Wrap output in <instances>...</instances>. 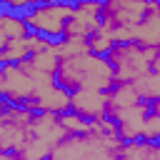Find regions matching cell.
Segmentation results:
<instances>
[{
	"label": "cell",
	"instance_id": "cell-4",
	"mask_svg": "<svg viewBox=\"0 0 160 160\" xmlns=\"http://www.w3.org/2000/svg\"><path fill=\"white\" fill-rule=\"evenodd\" d=\"M88 55L95 58V60H100L110 70V75H120V60L115 58V52L110 48H88Z\"/></svg>",
	"mask_w": 160,
	"mask_h": 160
},
{
	"label": "cell",
	"instance_id": "cell-23",
	"mask_svg": "<svg viewBox=\"0 0 160 160\" xmlns=\"http://www.w3.org/2000/svg\"><path fill=\"white\" fill-rule=\"evenodd\" d=\"M35 160H52V155H50V152H45V155H40V158H35Z\"/></svg>",
	"mask_w": 160,
	"mask_h": 160
},
{
	"label": "cell",
	"instance_id": "cell-17",
	"mask_svg": "<svg viewBox=\"0 0 160 160\" xmlns=\"http://www.w3.org/2000/svg\"><path fill=\"white\" fill-rule=\"evenodd\" d=\"M148 148H150V150H160V130L148 135Z\"/></svg>",
	"mask_w": 160,
	"mask_h": 160
},
{
	"label": "cell",
	"instance_id": "cell-12",
	"mask_svg": "<svg viewBox=\"0 0 160 160\" xmlns=\"http://www.w3.org/2000/svg\"><path fill=\"white\" fill-rule=\"evenodd\" d=\"M120 88H122V82L120 80H110L108 85H102V88H98V95H115V92H120Z\"/></svg>",
	"mask_w": 160,
	"mask_h": 160
},
{
	"label": "cell",
	"instance_id": "cell-5",
	"mask_svg": "<svg viewBox=\"0 0 160 160\" xmlns=\"http://www.w3.org/2000/svg\"><path fill=\"white\" fill-rule=\"evenodd\" d=\"M82 0H50L52 10H65V12H80L82 10Z\"/></svg>",
	"mask_w": 160,
	"mask_h": 160
},
{
	"label": "cell",
	"instance_id": "cell-19",
	"mask_svg": "<svg viewBox=\"0 0 160 160\" xmlns=\"http://www.w3.org/2000/svg\"><path fill=\"white\" fill-rule=\"evenodd\" d=\"M8 62H10V70H20V68H22L20 55H8Z\"/></svg>",
	"mask_w": 160,
	"mask_h": 160
},
{
	"label": "cell",
	"instance_id": "cell-7",
	"mask_svg": "<svg viewBox=\"0 0 160 160\" xmlns=\"http://www.w3.org/2000/svg\"><path fill=\"white\" fill-rule=\"evenodd\" d=\"M108 22H110V8H95L92 10V25L102 30Z\"/></svg>",
	"mask_w": 160,
	"mask_h": 160
},
{
	"label": "cell",
	"instance_id": "cell-1",
	"mask_svg": "<svg viewBox=\"0 0 160 160\" xmlns=\"http://www.w3.org/2000/svg\"><path fill=\"white\" fill-rule=\"evenodd\" d=\"M48 10H52L50 0H20V2H15V8H12V12H10L8 20L22 25L28 20H35L40 12H48Z\"/></svg>",
	"mask_w": 160,
	"mask_h": 160
},
{
	"label": "cell",
	"instance_id": "cell-18",
	"mask_svg": "<svg viewBox=\"0 0 160 160\" xmlns=\"http://www.w3.org/2000/svg\"><path fill=\"white\" fill-rule=\"evenodd\" d=\"M0 155H2V158H10V160H12V158H18V155H20V150L10 145V148H0Z\"/></svg>",
	"mask_w": 160,
	"mask_h": 160
},
{
	"label": "cell",
	"instance_id": "cell-11",
	"mask_svg": "<svg viewBox=\"0 0 160 160\" xmlns=\"http://www.w3.org/2000/svg\"><path fill=\"white\" fill-rule=\"evenodd\" d=\"M100 38H102V30H100V28H95V25H92V28H90V30H85V35H82V42H85V45H88V48H92V45H95V42H98V40H100Z\"/></svg>",
	"mask_w": 160,
	"mask_h": 160
},
{
	"label": "cell",
	"instance_id": "cell-20",
	"mask_svg": "<svg viewBox=\"0 0 160 160\" xmlns=\"http://www.w3.org/2000/svg\"><path fill=\"white\" fill-rule=\"evenodd\" d=\"M85 5H92V8H110L112 0H82Z\"/></svg>",
	"mask_w": 160,
	"mask_h": 160
},
{
	"label": "cell",
	"instance_id": "cell-21",
	"mask_svg": "<svg viewBox=\"0 0 160 160\" xmlns=\"http://www.w3.org/2000/svg\"><path fill=\"white\" fill-rule=\"evenodd\" d=\"M10 95H12V92H8V90H0V105H5V102L10 100Z\"/></svg>",
	"mask_w": 160,
	"mask_h": 160
},
{
	"label": "cell",
	"instance_id": "cell-24",
	"mask_svg": "<svg viewBox=\"0 0 160 160\" xmlns=\"http://www.w3.org/2000/svg\"><path fill=\"white\" fill-rule=\"evenodd\" d=\"M158 48H160V45H158Z\"/></svg>",
	"mask_w": 160,
	"mask_h": 160
},
{
	"label": "cell",
	"instance_id": "cell-10",
	"mask_svg": "<svg viewBox=\"0 0 160 160\" xmlns=\"http://www.w3.org/2000/svg\"><path fill=\"white\" fill-rule=\"evenodd\" d=\"M100 120H105L108 125H112L115 130L118 128H122V120H120V115H115L110 108H102V112H100Z\"/></svg>",
	"mask_w": 160,
	"mask_h": 160
},
{
	"label": "cell",
	"instance_id": "cell-16",
	"mask_svg": "<svg viewBox=\"0 0 160 160\" xmlns=\"http://www.w3.org/2000/svg\"><path fill=\"white\" fill-rule=\"evenodd\" d=\"M132 145L135 148H148V132H135L132 135Z\"/></svg>",
	"mask_w": 160,
	"mask_h": 160
},
{
	"label": "cell",
	"instance_id": "cell-8",
	"mask_svg": "<svg viewBox=\"0 0 160 160\" xmlns=\"http://www.w3.org/2000/svg\"><path fill=\"white\" fill-rule=\"evenodd\" d=\"M35 35H38V22L35 20H28V22H22V30H20V42H28V40H35Z\"/></svg>",
	"mask_w": 160,
	"mask_h": 160
},
{
	"label": "cell",
	"instance_id": "cell-6",
	"mask_svg": "<svg viewBox=\"0 0 160 160\" xmlns=\"http://www.w3.org/2000/svg\"><path fill=\"white\" fill-rule=\"evenodd\" d=\"M108 48H110V50L118 55V52H122V50H130V48H135V38H110Z\"/></svg>",
	"mask_w": 160,
	"mask_h": 160
},
{
	"label": "cell",
	"instance_id": "cell-15",
	"mask_svg": "<svg viewBox=\"0 0 160 160\" xmlns=\"http://www.w3.org/2000/svg\"><path fill=\"white\" fill-rule=\"evenodd\" d=\"M72 22H75V12H65V15H60V28H62V30H70Z\"/></svg>",
	"mask_w": 160,
	"mask_h": 160
},
{
	"label": "cell",
	"instance_id": "cell-14",
	"mask_svg": "<svg viewBox=\"0 0 160 160\" xmlns=\"http://www.w3.org/2000/svg\"><path fill=\"white\" fill-rule=\"evenodd\" d=\"M20 60H22V65L35 62V60H38V50H35V48H28L25 52H20Z\"/></svg>",
	"mask_w": 160,
	"mask_h": 160
},
{
	"label": "cell",
	"instance_id": "cell-13",
	"mask_svg": "<svg viewBox=\"0 0 160 160\" xmlns=\"http://www.w3.org/2000/svg\"><path fill=\"white\" fill-rule=\"evenodd\" d=\"M15 8V0H0V20H8Z\"/></svg>",
	"mask_w": 160,
	"mask_h": 160
},
{
	"label": "cell",
	"instance_id": "cell-2",
	"mask_svg": "<svg viewBox=\"0 0 160 160\" xmlns=\"http://www.w3.org/2000/svg\"><path fill=\"white\" fill-rule=\"evenodd\" d=\"M70 38H72L70 30H62V28L50 30V28H45V25H38V35H35V40L45 42L48 48H62V45L70 42Z\"/></svg>",
	"mask_w": 160,
	"mask_h": 160
},
{
	"label": "cell",
	"instance_id": "cell-9",
	"mask_svg": "<svg viewBox=\"0 0 160 160\" xmlns=\"http://www.w3.org/2000/svg\"><path fill=\"white\" fill-rule=\"evenodd\" d=\"M48 115H50V110H48V108H42V105H30V110H28V118H30L32 122L45 120Z\"/></svg>",
	"mask_w": 160,
	"mask_h": 160
},
{
	"label": "cell",
	"instance_id": "cell-3",
	"mask_svg": "<svg viewBox=\"0 0 160 160\" xmlns=\"http://www.w3.org/2000/svg\"><path fill=\"white\" fill-rule=\"evenodd\" d=\"M50 85H52L58 92H62L65 100H75L78 92H80V88H78L75 82H68V80H65L62 68H52V72H50Z\"/></svg>",
	"mask_w": 160,
	"mask_h": 160
},
{
	"label": "cell",
	"instance_id": "cell-22",
	"mask_svg": "<svg viewBox=\"0 0 160 160\" xmlns=\"http://www.w3.org/2000/svg\"><path fill=\"white\" fill-rule=\"evenodd\" d=\"M138 2H142V5H158L160 8V0H138Z\"/></svg>",
	"mask_w": 160,
	"mask_h": 160
}]
</instances>
